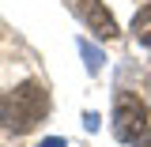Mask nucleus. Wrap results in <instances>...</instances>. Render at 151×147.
Listing matches in <instances>:
<instances>
[{
	"mask_svg": "<svg viewBox=\"0 0 151 147\" xmlns=\"http://www.w3.org/2000/svg\"><path fill=\"white\" fill-rule=\"evenodd\" d=\"M76 15L83 19V27L91 30V34H98L102 42H110V38H117L121 30H117V19L110 15V8H106V0H72Z\"/></svg>",
	"mask_w": 151,
	"mask_h": 147,
	"instance_id": "nucleus-3",
	"label": "nucleus"
},
{
	"mask_svg": "<svg viewBox=\"0 0 151 147\" xmlns=\"http://www.w3.org/2000/svg\"><path fill=\"white\" fill-rule=\"evenodd\" d=\"M83 125H87V128L94 132V128H98V113H87V117H83Z\"/></svg>",
	"mask_w": 151,
	"mask_h": 147,
	"instance_id": "nucleus-7",
	"label": "nucleus"
},
{
	"mask_svg": "<svg viewBox=\"0 0 151 147\" xmlns=\"http://www.w3.org/2000/svg\"><path fill=\"white\" fill-rule=\"evenodd\" d=\"M38 147H68V143H64L60 136H49V140H42V143H38Z\"/></svg>",
	"mask_w": 151,
	"mask_h": 147,
	"instance_id": "nucleus-6",
	"label": "nucleus"
},
{
	"mask_svg": "<svg viewBox=\"0 0 151 147\" xmlns=\"http://www.w3.org/2000/svg\"><path fill=\"white\" fill-rule=\"evenodd\" d=\"M147 128V106L129 91L113 94V136L121 143H136Z\"/></svg>",
	"mask_w": 151,
	"mask_h": 147,
	"instance_id": "nucleus-2",
	"label": "nucleus"
},
{
	"mask_svg": "<svg viewBox=\"0 0 151 147\" xmlns=\"http://www.w3.org/2000/svg\"><path fill=\"white\" fill-rule=\"evenodd\" d=\"M132 34H136V42L151 45V4H144V8L132 15Z\"/></svg>",
	"mask_w": 151,
	"mask_h": 147,
	"instance_id": "nucleus-4",
	"label": "nucleus"
},
{
	"mask_svg": "<svg viewBox=\"0 0 151 147\" xmlns=\"http://www.w3.org/2000/svg\"><path fill=\"white\" fill-rule=\"evenodd\" d=\"M132 147H151V132H144V136H140V140H136Z\"/></svg>",
	"mask_w": 151,
	"mask_h": 147,
	"instance_id": "nucleus-8",
	"label": "nucleus"
},
{
	"mask_svg": "<svg viewBox=\"0 0 151 147\" xmlns=\"http://www.w3.org/2000/svg\"><path fill=\"white\" fill-rule=\"evenodd\" d=\"M76 45H79V53H83V60H87V72H91V75H94V72H102V60H106V53H102L98 45H91L87 38H79Z\"/></svg>",
	"mask_w": 151,
	"mask_h": 147,
	"instance_id": "nucleus-5",
	"label": "nucleus"
},
{
	"mask_svg": "<svg viewBox=\"0 0 151 147\" xmlns=\"http://www.w3.org/2000/svg\"><path fill=\"white\" fill-rule=\"evenodd\" d=\"M45 113H49V91L34 79L0 94V125L15 136L38 128V121H45Z\"/></svg>",
	"mask_w": 151,
	"mask_h": 147,
	"instance_id": "nucleus-1",
	"label": "nucleus"
}]
</instances>
